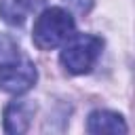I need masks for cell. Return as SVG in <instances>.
Listing matches in <instances>:
<instances>
[{
	"mask_svg": "<svg viewBox=\"0 0 135 135\" xmlns=\"http://www.w3.org/2000/svg\"><path fill=\"white\" fill-rule=\"evenodd\" d=\"M72 34H74V19H72V15L68 11H63L59 6L44 8L36 17L34 30H32L34 44L38 49H42V51L57 49Z\"/></svg>",
	"mask_w": 135,
	"mask_h": 135,
	"instance_id": "cell-1",
	"label": "cell"
},
{
	"mask_svg": "<svg viewBox=\"0 0 135 135\" xmlns=\"http://www.w3.org/2000/svg\"><path fill=\"white\" fill-rule=\"evenodd\" d=\"M103 40L93 34H72L63 42V51L59 55L61 65L70 74H86L95 65L101 55Z\"/></svg>",
	"mask_w": 135,
	"mask_h": 135,
	"instance_id": "cell-2",
	"label": "cell"
},
{
	"mask_svg": "<svg viewBox=\"0 0 135 135\" xmlns=\"http://www.w3.org/2000/svg\"><path fill=\"white\" fill-rule=\"evenodd\" d=\"M36 68L27 59H17L13 63L0 65V89L11 95H21L30 91L36 82Z\"/></svg>",
	"mask_w": 135,
	"mask_h": 135,
	"instance_id": "cell-3",
	"label": "cell"
},
{
	"mask_svg": "<svg viewBox=\"0 0 135 135\" xmlns=\"http://www.w3.org/2000/svg\"><path fill=\"white\" fill-rule=\"evenodd\" d=\"M36 103L30 99H15L4 108V131L6 133H25L34 118Z\"/></svg>",
	"mask_w": 135,
	"mask_h": 135,
	"instance_id": "cell-4",
	"label": "cell"
},
{
	"mask_svg": "<svg viewBox=\"0 0 135 135\" xmlns=\"http://www.w3.org/2000/svg\"><path fill=\"white\" fill-rule=\"evenodd\" d=\"M86 131L89 133H124L127 124L120 114L108 112V110H97L89 116Z\"/></svg>",
	"mask_w": 135,
	"mask_h": 135,
	"instance_id": "cell-5",
	"label": "cell"
},
{
	"mask_svg": "<svg viewBox=\"0 0 135 135\" xmlns=\"http://www.w3.org/2000/svg\"><path fill=\"white\" fill-rule=\"evenodd\" d=\"M0 15L11 25H23L27 17V6L23 0H0Z\"/></svg>",
	"mask_w": 135,
	"mask_h": 135,
	"instance_id": "cell-6",
	"label": "cell"
},
{
	"mask_svg": "<svg viewBox=\"0 0 135 135\" xmlns=\"http://www.w3.org/2000/svg\"><path fill=\"white\" fill-rule=\"evenodd\" d=\"M17 59H19V46L15 38H11L8 34H0V65L13 63Z\"/></svg>",
	"mask_w": 135,
	"mask_h": 135,
	"instance_id": "cell-7",
	"label": "cell"
},
{
	"mask_svg": "<svg viewBox=\"0 0 135 135\" xmlns=\"http://www.w3.org/2000/svg\"><path fill=\"white\" fill-rule=\"evenodd\" d=\"M70 8H72V13H76V15H86L89 11H91V6H93V0H63Z\"/></svg>",
	"mask_w": 135,
	"mask_h": 135,
	"instance_id": "cell-8",
	"label": "cell"
},
{
	"mask_svg": "<svg viewBox=\"0 0 135 135\" xmlns=\"http://www.w3.org/2000/svg\"><path fill=\"white\" fill-rule=\"evenodd\" d=\"M44 2H46V0H23V4L27 6V11H36V8L44 6Z\"/></svg>",
	"mask_w": 135,
	"mask_h": 135,
	"instance_id": "cell-9",
	"label": "cell"
}]
</instances>
